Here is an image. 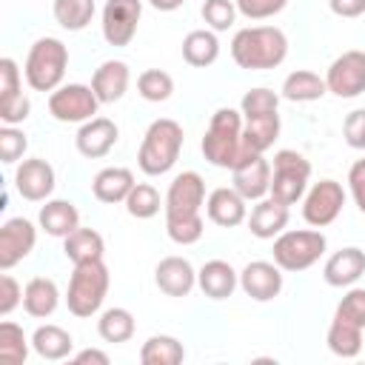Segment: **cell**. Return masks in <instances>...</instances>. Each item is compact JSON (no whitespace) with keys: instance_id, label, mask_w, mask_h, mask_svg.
Here are the masks:
<instances>
[{"instance_id":"cell-1","label":"cell","mask_w":365,"mask_h":365,"mask_svg":"<svg viewBox=\"0 0 365 365\" xmlns=\"http://www.w3.org/2000/svg\"><path fill=\"white\" fill-rule=\"evenodd\" d=\"M231 57L240 68L265 71L277 68L288 57V37L277 26H248L231 40Z\"/></svg>"},{"instance_id":"cell-2","label":"cell","mask_w":365,"mask_h":365,"mask_svg":"<svg viewBox=\"0 0 365 365\" xmlns=\"http://www.w3.org/2000/svg\"><path fill=\"white\" fill-rule=\"evenodd\" d=\"M202 157L217 168H234L245 160L242 148V111L237 108H217L202 137Z\"/></svg>"},{"instance_id":"cell-3","label":"cell","mask_w":365,"mask_h":365,"mask_svg":"<svg viewBox=\"0 0 365 365\" xmlns=\"http://www.w3.org/2000/svg\"><path fill=\"white\" fill-rule=\"evenodd\" d=\"M182 125L171 117H160L154 120L148 128H145V137H143V145L137 151V165L143 174L148 177H160L165 171L174 168L177 157H180V148H182Z\"/></svg>"},{"instance_id":"cell-4","label":"cell","mask_w":365,"mask_h":365,"mask_svg":"<svg viewBox=\"0 0 365 365\" xmlns=\"http://www.w3.org/2000/svg\"><path fill=\"white\" fill-rule=\"evenodd\" d=\"M111 277L103 259H91V262H80L74 265L71 282H68V294H66V305L74 317H94L103 308V299L108 294Z\"/></svg>"},{"instance_id":"cell-5","label":"cell","mask_w":365,"mask_h":365,"mask_svg":"<svg viewBox=\"0 0 365 365\" xmlns=\"http://www.w3.org/2000/svg\"><path fill=\"white\" fill-rule=\"evenodd\" d=\"M66 66H68V48L63 46V40L40 37L29 48L23 74L34 91H54V88H60V83L66 77Z\"/></svg>"},{"instance_id":"cell-6","label":"cell","mask_w":365,"mask_h":365,"mask_svg":"<svg viewBox=\"0 0 365 365\" xmlns=\"http://www.w3.org/2000/svg\"><path fill=\"white\" fill-rule=\"evenodd\" d=\"M308 177H311V163L294 151V148H282L274 154V165H271V197L282 205H294L305 197L308 188Z\"/></svg>"},{"instance_id":"cell-7","label":"cell","mask_w":365,"mask_h":365,"mask_svg":"<svg viewBox=\"0 0 365 365\" xmlns=\"http://www.w3.org/2000/svg\"><path fill=\"white\" fill-rule=\"evenodd\" d=\"M325 245L328 240L322 231H282L274 237V262L282 271H305L325 254Z\"/></svg>"},{"instance_id":"cell-8","label":"cell","mask_w":365,"mask_h":365,"mask_svg":"<svg viewBox=\"0 0 365 365\" xmlns=\"http://www.w3.org/2000/svg\"><path fill=\"white\" fill-rule=\"evenodd\" d=\"M97 108H100V100L94 88L83 83H68L48 94V114L57 123H86L97 114Z\"/></svg>"},{"instance_id":"cell-9","label":"cell","mask_w":365,"mask_h":365,"mask_svg":"<svg viewBox=\"0 0 365 365\" xmlns=\"http://www.w3.org/2000/svg\"><path fill=\"white\" fill-rule=\"evenodd\" d=\"M205 202V182L197 171H182L171 180L165 194V220H185L200 217V208Z\"/></svg>"},{"instance_id":"cell-10","label":"cell","mask_w":365,"mask_h":365,"mask_svg":"<svg viewBox=\"0 0 365 365\" xmlns=\"http://www.w3.org/2000/svg\"><path fill=\"white\" fill-rule=\"evenodd\" d=\"M345 205V191L336 180H319L311 185V191L305 194V202H302V217L308 225L314 228H325L331 225L339 211Z\"/></svg>"},{"instance_id":"cell-11","label":"cell","mask_w":365,"mask_h":365,"mask_svg":"<svg viewBox=\"0 0 365 365\" xmlns=\"http://www.w3.org/2000/svg\"><path fill=\"white\" fill-rule=\"evenodd\" d=\"M143 14L140 0H106L103 6V37L108 46H128L137 34Z\"/></svg>"},{"instance_id":"cell-12","label":"cell","mask_w":365,"mask_h":365,"mask_svg":"<svg viewBox=\"0 0 365 365\" xmlns=\"http://www.w3.org/2000/svg\"><path fill=\"white\" fill-rule=\"evenodd\" d=\"M325 86L336 97H359L365 91V51L351 48L339 54L325 74Z\"/></svg>"},{"instance_id":"cell-13","label":"cell","mask_w":365,"mask_h":365,"mask_svg":"<svg viewBox=\"0 0 365 365\" xmlns=\"http://www.w3.org/2000/svg\"><path fill=\"white\" fill-rule=\"evenodd\" d=\"M29 111H31V103L23 94L20 68L11 57H3L0 60V120L3 125H17L29 117Z\"/></svg>"},{"instance_id":"cell-14","label":"cell","mask_w":365,"mask_h":365,"mask_svg":"<svg viewBox=\"0 0 365 365\" xmlns=\"http://www.w3.org/2000/svg\"><path fill=\"white\" fill-rule=\"evenodd\" d=\"M37 228L26 217H11L0 228V268L9 271L34 251Z\"/></svg>"},{"instance_id":"cell-15","label":"cell","mask_w":365,"mask_h":365,"mask_svg":"<svg viewBox=\"0 0 365 365\" xmlns=\"http://www.w3.org/2000/svg\"><path fill=\"white\" fill-rule=\"evenodd\" d=\"M14 185H17V191H20L23 200L43 202L54 191V168L46 160H40V157H29V160H23L17 165Z\"/></svg>"},{"instance_id":"cell-16","label":"cell","mask_w":365,"mask_h":365,"mask_svg":"<svg viewBox=\"0 0 365 365\" xmlns=\"http://www.w3.org/2000/svg\"><path fill=\"white\" fill-rule=\"evenodd\" d=\"M240 288L257 299V302H268L274 297H279L282 291V268L277 262H265V259H254L240 271Z\"/></svg>"},{"instance_id":"cell-17","label":"cell","mask_w":365,"mask_h":365,"mask_svg":"<svg viewBox=\"0 0 365 365\" xmlns=\"http://www.w3.org/2000/svg\"><path fill=\"white\" fill-rule=\"evenodd\" d=\"M117 140H120V128H117L114 120H108V117H91V120H86L80 125V131L74 137V145H77V151L83 157L100 160V157H106L117 145Z\"/></svg>"},{"instance_id":"cell-18","label":"cell","mask_w":365,"mask_h":365,"mask_svg":"<svg viewBox=\"0 0 365 365\" xmlns=\"http://www.w3.org/2000/svg\"><path fill=\"white\" fill-rule=\"evenodd\" d=\"M234 188L245 200H262L271 191V163L262 154H248L231 168Z\"/></svg>"},{"instance_id":"cell-19","label":"cell","mask_w":365,"mask_h":365,"mask_svg":"<svg viewBox=\"0 0 365 365\" xmlns=\"http://www.w3.org/2000/svg\"><path fill=\"white\" fill-rule=\"evenodd\" d=\"M154 282L168 297H188L197 285V271L185 257H163L154 268Z\"/></svg>"},{"instance_id":"cell-20","label":"cell","mask_w":365,"mask_h":365,"mask_svg":"<svg viewBox=\"0 0 365 365\" xmlns=\"http://www.w3.org/2000/svg\"><path fill=\"white\" fill-rule=\"evenodd\" d=\"M248 200L231 185V188H214L205 200V211H208V220L222 225V228H234L240 222H245L248 217Z\"/></svg>"},{"instance_id":"cell-21","label":"cell","mask_w":365,"mask_h":365,"mask_svg":"<svg viewBox=\"0 0 365 365\" xmlns=\"http://www.w3.org/2000/svg\"><path fill=\"white\" fill-rule=\"evenodd\" d=\"M362 274H365V251L356 248V245H348V248L331 254L328 262H325V268H322L325 282L334 285V288H348Z\"/></svg>"},{"instance_id":"cell-22","label":"cell","mask_w":365,"mask_h":365,"mask_svg":"<svg viewBox=\"0 0 365 365\" xmlns=\"http://www.w3.org/2000/svg\"><path fill=\"white\" fill-rule=\"evenodd\" d=\"M128 83H131V71L123 60H106L91 77V88H94L100 103L123 100V94L128 91Z\"/></svg>"},{"instance_id":"cell-23","label":"cell","mask_w":365,"mask_h":365,"mask_svg":"<svg viewBox=\"0 0 365 365\" xmlns=\"http://www.w3.org/2000/svg\"><path fill=\"white\" fill-rule=\"evenodd\" d=\"M285 225H288V205L277 202L274 197L257 200V205L251 208V217H248V228L257 240H274L285 231Z\"/></svg>"},{"instance_id":"cell-24","label":"cell","mask_w":365,"mask_h":365,"mask_svg":"<svg viewBox=\"0 0 365 365\" xmlns=\"http://www.w3.org/2000/svg\"><path fill=\"white\" fill-rule=\"evenodd\" d=\"M197 285L208 299H228L234 288L240 285V274L225 262V259H208L197 271Z\"/></svg>"},{"instance_id":"cell-25","label":"cell","mask_w":365,"mask_h":365,"mask_svg":"<svg viewBox=\"0 0 365 365\" xmlns=\"http://www.w3.org/2000/svg\"><path fill=\"white\" fill-rule=\"evenodd\" d=\"M60 305V291H57V282L48 279V277H34L26 282L23 288V308L29 317H37V319H46L57 311Z\"/></svg>"},{"instance_id":"cell-26","label":"cell","mask_w":365,"mask_h":365,"mask_svg":"<svg viewBox=\"0 0 365 365\" xmlns=\"http://www.w3.org/2000/svg\"><path fill=\"white\" fill-rule=\"evenodd\" d=\"M134 185H137V182H134V174H131L128 168L111 165V168L97 171V177H94V182H91V191H94V197H97L100 202L114 205V202H125V197L131 194Z\"/></svg>"},{"instance_id":"cell-27","label":"cell","mask_w":365,"mask_h":365,"mask_svg":"<svg viewBox=\"0 0 365 365\" xmlns=\"http://www.w3.org/2000/svg\"><path fill=\"white\" fill-rule=\"evenodd\" d=\"M279 137V114H259V117H245L242 123V148L245 154H262L274 145Z\"/></svg>"},{"instance_id":"cell-28","label":"cell","mask_w":365,"mask_h":365,"mask_svg":"<svg viewBox=\"0 0 365 365\" xmlns=\"http://www.w3.org/2000/svg\"><path fill=\"white\" fill-rule=\"evenodd\" d=\"M37 220H40V228L48 237H60V240H66L74 228H80V211L68 200H48L40 208Z\"/></svg>"},{"instance_id":"cell-29","label":"cell","mask_w":365,"mask_h":365,"mask_svg":"<svg viewBox=\"0 0 365 365\" xmlns=\"http://www.w3.org/2000/svg\"><path fill=\"white\" fill-rule=\"evenodd\" d=\"M220 57V40L211 29H194L185 34L182 40V60L194 68H205L211 63H217Z\"/></svg>"},{"instance_id":"cell-30","label":"cell","mask_w":365,"mask_h":365,"mask_svg":"<svg viewBox=\"0 0 365 365\" xmlns=\"http://www.w3.org/2000/svg\"><path fill=\"white\" fill-rule=\"evenodd\" d=\"M31 348L37 356L48 359V362H57V359H66L74 348V339L66 328L60 325H40L34 334H31Z\"/></svg>"},{"instance_id":"cell-31","label":"cell","mask_w":365,"mask_h":365,"mask_svg":"<svg viewBox=\"0 0 365 365\" xmlns=\"http://www.w3.org/2000/svg\"><path fill=\"white\" fill-rule=\"evenodd\" d=\"M325 91H328L325 80L308 68H297L282 80V97L291 103H314V100H322Z\"/></svg>"},{"instance_id":"cell-32","label":"cell","mask_w":365,"mask_h":365,"mask_svg":"<svg viewBox=\"0 0 365 365\" xmlns=\"http://www.w3.org/2000/svg\"><path fill=\"white\" fill-rule=\"evenodd\" d=\"M103 251H106V242H103V237L94 228H74L63 240V254L74 265L91 262V259H103Z\"/></svg>"},{"instance_id":"cell-33","label":"cell","mask_w":365,"mask_h":365,"mask_svg":"<svg viewBox=\"0 0 365 365\" xmlns=\"http://www.w3.org/2000/svg\"><path fill=\"white\" fill-rule=\"evenodd\" d=\"M182 359H185L182 342L177 336H168V334H154L140 348V362L143 365H177Z\"/></svg>"},{"instance_id":"cell-34","label":"cell","mask_w":365,"mask_h":365,"mask_svg":"<svg viewBox=\"0 0 365 365\" xmlns=\"http://www.w3.org/2000/svg\"><path fill=\"white\" fill-rule=\"evenodd\" d=\"M325 342H328L331 354H336L342 359H351V356H356L362 351V328L354 325V322H348V319L334 317Z\"/></svg>"},{"instance_id":"cell-35","label":"cell","mask_w":365,"mask_h":365,"mask_svg":"<svg viewBox=\"0 0 365 365\" xmlns=\"http://www.w3.org/2000/svg\"><path fill=\"white\" fill-rule=\"evenodd\" d=\"M97 334L106 339V342H128L134 336V317L128 308H108L100 314L97 319Z\"/></svg>"},{"instance_id":"cell-36","label":"cell","mask_w":365,"mask_h":365,"mask_svg":"<svg viewBox=\"0 0 365 365\" xmlns=\"http://www.w3.org/2000/svg\"><path fill=\"white\" fill-rule=\"evenodd\" d=\"M54 20L68 31H83L94 17V0H54Z\"/></svg>"},{"instance_id":"cell-37","label":"cell","mask_w":365,"mask_h":365,"mask_svg":"<svg viewBox=\"0 0 365 365\" xmlns=\"http://www.w3.org/2000/svg\"><path fill=\"white\" fill-rule=\"evenodd\" d=\"M29 356V339L17 322H0V362L23 365Z\"/></svg>"},{"instance_id":"cell-38","label":"cell","mask_w":365,"mask_h":365,"mask_svg":"<svg viewBox=\"0 0 365 365\" xmlns=\"http://www.w3.org/2000/svg\"><path fill=\"white\" fill-rule=\"evenodd\" d=\"M137 91H140V97L148 100V103H163V100H168L171 91H174V80H171V74L163 71V68H145V71L137 77Z\"/></svg>"},{"instance_id":"cell-39","label":"cell","mask_w":365,"mask_h":365,"mask_svg":"<svg viewBox=\"0 0 365 365\" xmlns=\"http://www.w3.org/2000/svg\"><path fill=\"white\" fill-rule=\"evenodd\" d=\"M125 211L137 220H151L157 211H160V194L154 185L148 182H137L131 188V194L125 197Z\"/></svg>"},{"instance_id":"cell-40","label":"cell","mask_w":365,"mask_h":365,"mask_svg":"<svg viewBox=\"0 0 365 365\" xmlns=\"http://www.w3.org/2000/svg\"><path fill=\"white\" fill-rule=\"evenodd\" d=\"M279 106V94H274L271 88H251L242 94L240 100V111L242 117H259V114H274Z\"/></svg>"},{"instance_id":"cell-41","label":"cell","mask_w":365,"mask_h":365,"mask_svg":"<svg viewBox=\"0 0 365 365\" xmlns=\"http://www.w3.org/2000/svg\"><path fill=\"white\" fill-rule=\"evenodd\" d=\"M237 3L234 0H205L202 3V20L211 26V31H225L234 26Z\"/></svg>"},{"instance_id":"cell-42","label":"cell","mask_w":365,"mask_h":365,"mask_svg":"<svg viewBox=\"0 0 365 365\" xmlns=\"http://www.w3.org/2000/svg\"><path fill=\"white\" fill-rule=\"evenodd\" d=\"M205 225L202 217H185V220H165V234L177 242V245H194L202 237Z\"/></svg>"},{"instance_id":"cell-43","label":"cell","mask_w":365,"mask_h":365,"mask_svg":"<svg viewBox=\"0 0 365 365\" xmlns=\"http://www.w3.org/2000/svg\"><path fill=\"white\" fill-rule=\"evenodd\" d=\"M26 148H29V140H26V134L20 128H14V125H3L0 128V160L6 165L17 163L26 154Z\"/></svg>"},{"instance_id":"cell-44","label":"cell","mask_w":365,"mask_h":365,"mask_svg":"<svg viewBox=\"0 0 365 365\" xmlns=\"http://www.w3.org/2000/svg\"><path fill=\"white\" fill-rule=\"evenodd\" d=\"M336 317L339 319H348L359 328H365V288H351L339 305H336Z\"/></svg>"},{"instance_id":"cell-45","label":"cell","mask_w":365,"mask_h":365,"mask_svg":"<svg viewBox=\"0 0 365 365\" xmlns=\"http://www.w3.org/2000/svg\"><path fill=\"white\" fill-rule=\"evenodd\" d=\"M237 3V11L248 20H265V17H274L279 14L288 0H234Z\"/></svg>"},{"instance_id":"cell-46","label":"cell","mask_w":365,"mask_h":365,"mask_svg":"<svg viewBox=\"0 0 365 365\" xmlns=\"http://www.w3.org/2000/svg\"><path fill=\"white\" fill-rule=\"evenodd\" d=\"M20 302H23V288L17 285L11 274H3L0 277V317H9Z\"/></svg>"},{"instance_id":"cell-47","label":"cell","mask_w":365,"mask_h":365,"mask_svg":"<svg viewBox=\"0 0 365 365\" xmlns=\"http://www.w3.org/2000/svg\"><path fill=\"white\" fill-rule=\"evenodd\" d=\"M342 131H345V143L351 148H365V108L351 111L342 123Z\"/></svg>"},{"instance_id":"cell-48","label":"cell","mask_w":365,"mask_h":365,"mask_svg":"<svg viewBox=\"0 0 365 365\" xmlns=\"http://www.w3.org/2000/svg\"><path fill=\"white\" fill-rule=\"evenodd\" d=\"M348 188H351V197H354L356 208L365 214V157L356 160L348 168Z\"/></svg>"},{"instance_id":"cell-49","label":"cell","mask_w":365,"mask_h":365,"mask_svg":"<svg viewBox=\"0 0 365 365\" xmlns=\"http://www.w3.org/2000/svg\"><path fill=\"white\" fill-rule=\"evenodd\" d=\"M328 6L339 17H359V14H365V0H328Z\"/></svg>"},{"instance_id":"cell-50","label":"cell","mask_w":365,"mask_h":365,"mask_svg":"<svg viewBox=\"0 0 365 365\" xmlns=\"http://www.w3.org/2000/svg\"><path fill=\"white\" fill-rule=\"evenodd\" d=\"M71 362H77V365H86V362H91V365H108V354L106 351H97V348H86V351L74 354Z\"/></svg>"},{"instance_id":"cell-51","label":"cell","mask_w":365,"mask_h":365,"mask_svg":"<svg viewBox=\"0 0 365 365\" xmlns=\"http://www.w3.org/2000/svg\"><path fill=\"white\" fill-rule=\"evenodd\" d=\"M148 3H151L157 11H177L185 0H148Z\"/></svg>"}]
</instances>
